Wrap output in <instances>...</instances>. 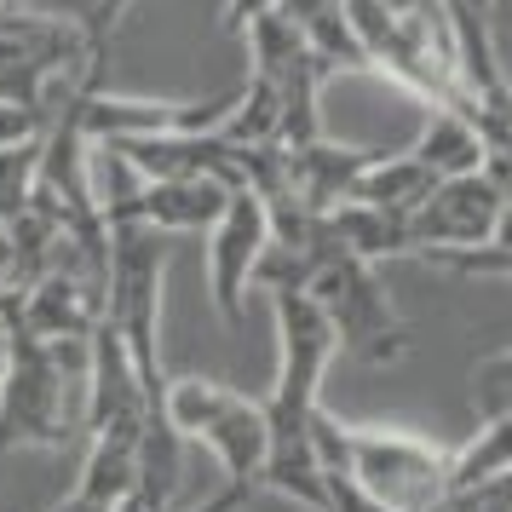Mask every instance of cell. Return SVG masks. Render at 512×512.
Returning a JSON list of instances; mask_svg holds the SVG:
<instances>
[{"label": "cell", "mask_w": 512, "mask_h": 512, "mask_svg": "<svg viewBox=\"0 0 512 512\" xmlns=\"http://www.w3.org/2000/svg\"><path fill=\"white\" fill-rule=\"evenodd\" d=\"M351 35L369 58V75L392 81L420 110H461L478 116L466 93L461 29L449 0H346Z\"/></svg>", "instance_id": "1"}, {"label": "cell", "mask_w": 512, "mask_h": 512, "mask_svg": "<svg viewBox=\"0 0 512 512\" xmlns=\"http://www.w3.org/2000/svg\"><path fill=\"white\" fill-rule=\"evenodd\" d=\"M87 397H93V340L6 334L0 455L6 449H52V455L81 449L87 443Z\"/></svg>", "instance_id": "2"}, {"label": "cell", "mask_w": 512, "mask_h": 512, "mask_svg": "<svg viewBox=\"0 0 512 512\" xmlns=\"http://www.w3.org/2000/svg\"><path fill=\"white\" fill-rule=\"evenodd\" d=\"M311 443L323 461H340L351 484L386 512H443L449 501V449L403 426H351L323 415L311 420Z\"/></svg>", "instance_id": "3"}, {"label": "cell", "mask_w": 512, "mask_h": 512, "mask_svg": "<svg viewBox=\"0 0 512 512\" xmlns=\"http://www.w3.org/2000/svg\"><path fill=\"white\" fill-rule=\"evenodd\" d=\"M167 426L179 432V443H196L231 489L254 495L265 466H271V415L265 397H248L208 380V374H173L167 380Z\"/></svg>", "instance_id": "4"}, {"label": "cell", "mask_w": 512, "mask_h": 512, "mask_svg": "<svg viewBox=\"0 0 512 512\" xmlns=\"http://www.w3.org/2000/svg\"><path fill=\"white\" fill-rule=\"evenodd\" d=\"M162 282H167V236L150 225H110V300L104 323L127 346L139 386L150 403H167L162 374Z\"/></svg>", "instance_id": "5"}, {"label": "cell", "mask_w": 512, "mask_h": 512, "mask_svg": "<svg viewBox=\"0 0 512 512\" xmlns=\"http://www.w3.org/2000/svg\"><path fill=\"white\" fill-rule=\"evenodd\" d=\"M305 294L323 305V317L334 323L340 351H357L374 369H386V363H397V357L409 351V323L397 317L392 294H386V282H380V265L334 254Z\"/></svg>", "instance_id": "6"}, {"label": "cell", "mask_w": 512, "mask_h": 512, "mask_svg": "<svg viewBox=\"0 0 512 512\" xmlns=\"http://www.w3.org/2000/svg\"><path fill=\"white\" fill-rule=\"evenodd\" d=\"M507 213H512L507 190L495 185L489 173H472V179H443V185L420 202L415 219H409L415 259L484 248L489 236L501 231V219H507Z\"/></svg>", "instance_id": "7"}, {"label": "cell", "mask_w": 512, "mask_h": 512, "mask_svg": "<svg viewBox=\"0 0 512 512\" xmlns=\"http://www.w3.org/2000/svg\"><path fill=\"white\" fill-rule=\"evenodd\" d=\"M271 248V208L254 190H231V202L219 213V225L208 231V288L225 323H242L248 311V288H254L259 259Z\"/></svg>", "instance_id": "8"}, {"label": "cell", "mask_w": 512, "mask_h": 512, "mask_svg": "<svg viewBox=\"0 0 512 512\" xmlns=\"http://www.w3.org/2000/svg\"><path fill=\"white\" fill-rule=\"evenodd\" d=\"M225 202H231V190L213 185V179H144L139 225H150V231H162V236L213 231Z\"/></svg>", "instance_id": "9"}, {"label": "cell", "mask_w": 512, "mask_h": 512, "mask_svg": "<svg viewBox=\"0 0 512 512\" xmlns=\"http://www.w3.org/2000/svg\"><path fill=\"white\" fill-rule=\"evenodd\" d=\"M409 156L443 185V179H472V173H484L489 144H484V133H478V121L461 116V110H426V127H420V139L409 144Z\"/></svg>", "instance_id": "10"}, {"label": "cell", "mask_w": 512, "mask_h": 512, "mask_svg": "<svg viewBox=\"0 0 512 512\" xmlns=\"http://www.w3.org/2000/svg\"><path fill=\"white\" fill-rule=\"evenodd\" d=\"M328 219V236L340 242V254L363 259V265H380V259H415V236H409V219L380 208H363V202H340Z\"/></svg>", "instance_id": "11"}, {"label": "cell", "mask_w": 512, "mask_h": 512, "mask_svg": "<svg viewBox=\"0 0 512 512\" xmlns=\"http://www.w3.org/2000/svg\"><path fill=\"white\" fill-rule=\"evenodd\" d=\"M438 190V179L426 173V167L403 150V156H374L363 167V179L351 185L346 202H363V208H380V213H397V219H415L420 202Z\"/></svg>", "instance_id": "12"}, {"label": "cell", "mask_w": 512, "mask_h": 512, "mask_svg": "<svg viewBox=\"0 0 512 512\" xmlns=\"http://www.w3.org/2000/svg\"><path fill=\"white\" fill-rule=\"evenodd\" d=\"M512 478V415H489L461 449H449V495Z\"/></svg>", "instance_id": "13"}, {"label": "cell", "mask_w": 512, "mask_h": 512, "mask_svg": "<svg viewBox=\"0 0 512 512\" xmlns=\"http://www.w3.org/2000/svg\"><path fill=\"white\" fill-rule=\"evenodd\" d=\"M426 265L455 271V277H512V213L501 219V231L489 236L484 248H466V254H432Z\"/></svg>", "instance_id": "14"}, {"label": "cell", "mask_w": 512, "mask_h": 512, "mask_svg": "<svg viewBox=\"0 0 512 512\" xmlns=\"http://www.w3.org/2000/svg\"><path fill=\"white\" fill-rule=\"evenodd\" d=\"M472 403H478V415H512V346L484 357L478 369H472Z\"/></svg>", "instance_id": "15"}, {"label": "cell", "mask_w": 512, "mask_h": 512, "mask_svg": "<svg viewBox=\"0 0 512 512\" xmlns=\"http://www.w3.org/2000/svg\"><path fill=\"white\" fill-rule=\"evenodd\" d=\"M443 512H512V478H495V484H478V489H455Z\"/></svg>", "instance_id": "16"}, {"label": "cell", "mask_w": 512, "mask_h": 512, "mask_svg": "<svg viewBox=\"0 0 512 512\" xmlns=\"http://www.w3.org/2000/svg\"><path fill=\"white\" fill-rule=\"evenodd\" d=\"M6 6H24V12H41V18H64V24H93L98 0H6Z\"/></svg>", "instance_id": "17"}, {"label": "cell", "mask_w": 512, "mask_h": 512, "mask_svg": "<svg viewBox=\"0 0 512 512\" xmlns=\"http://www.w3.org/2000/svg\"><path fill=\"white\" fill-rule=\"evenodd\" d=\"M139 0H98V12H93V24H87V35H93L98 47H110V35L121 29V18L133 12Z\"/></svg>", "instance_id": "18"}, {"label": "cell", "mask_w": 512, "mask_h": 512, "mask_svg": "<svg viewBox=\"0 0 512 512\" xmlns=\"http://www.w3.org/2000/svg\"><path fill=\"white\" fill-rule=\"evenodd\" d=\"M265 12H277V0H231V12H225V29H231V35H242V29L254 24V18H265Z\"/></svg>", "instance_id": "19"}, {"label": "cell", "mask_w": 512, "mask_h": 512, "mask_svg": "<svg viewBox=\"0 0 512 512\" xmlns=\"http://www.w3.org/2000/svg\"><path fill=\"white\" fill-rule=\"evenodd\" d=\"M248 507V489H219V495H208V501H202V507H185V512H242Z\"/></svg>", "instance_id": "20"}]
</instances>
